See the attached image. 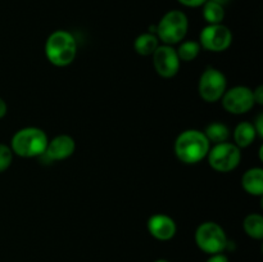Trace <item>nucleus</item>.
Returning a JSON list of instances; mask_svg holds the SVG:
<instances>
[{
    "instance_id": "obj_12",
    "label": "nucleus",
    "mask_w": 263,
    "mask_h": 262,
    "mask_svg": "<svg viewBox=\"0 0 263 262\" xmlns=\"http://www.w3.org/2000/svg\"><path fill=\"white\" fill-rule=\"evenodd\" d=\"M176 230L177 228L174 218H171L167 215H163V213L153 215L148 220V231L153 238L158 239V240H170V239L175 236Z\"/></svg>"
},
{
    "instance_id": "obj_26",
    "label": "nucleus",
    "mask_w": 263,
    "mask_h": 262,
    "mask_svg": "<svg viewBox=\"0 0 263 262\" xmlns=\"http://www.w3.org/2000/svg\"><path fill=\"white\" fill-rule=\"evenodd\" d=\"M211 2L217 3V4H220V5H222V7H225L226 4H229V3H230V0H211Z\"/></svg>"
},
{
    "instance_id": "obj_4",
    "label": "nucleus",
    "mask_w": 263,
    "mask_h": 262,
    "mask_svg": "<svg viewBox=\"0 0 263 262\" xmlns=\"http://www.w3.org/2000/svg\"><path fill=\"white\" fill-rule=\"evenodd\" d=\"M189 21L181 10H170L162 17L156 28L157 38L166 45L180 43L186 36Z\"/></svg>"
},
{
    "instance_id": "obj_20",
    "label": "nucleus",
    "mask_w": 263,
    "mask_h": 262,
    "mask_svg": "<svg viewBox=\"0 0 263 262\" xmlns=\"http://www.w3.org/2000/svg\"><path fill=\"white\" fill-rule=\"evenodd\" d=\"M13 162V152L10 146L0 144V174L7 171Z\"/></svg>"
},
{
    "instance_id": "obj_27",
    "label": "nucleus",
    "mask_w": 263,
    "mask_h": 262,
    "mask_svg": "<svg viewBox=\"0 0 263 262\" xmlns=\"http://www.w3.org/2000/svg\"><path fill=\"white\" fill-rule=\"evenodd\" d=\"M154 262H168V261H167V259H157V261Z\"/></svg>"
},
{
    "instance_id": "obj_22",
    "label": "nucleus",
    "mask_w": 263,
    "mask_h": 262,
    "mask_svg": "<svg viewBox=\"0 0 263 262\" xmlns=\"http://www.w3.org/2000/svg\"><path fill=\"white\" fill-rule=\"evenodd\" d=\"M177 2L181 3L182 5H185V7L198 8V7H202L207 0H177Z\"/></svg>"
},
{
    "instance_id": "obj_25",
    "label": "nucleus",
    "mask_w": 263,
    "mask_h": 262,
    "mask_svg": "<svg viewBox=\"0 0 263 262\" xmlns=\"http://www.w3.org/2000/svg\"><path fill=\"white\" fill-rule=\"evenodd\" d=\"M7 112H8L7 103L4 102V99H2V98H0V120H2L5 115H7Z\"/></svg>"
},
{
    "instance_id": "obj_21",
    "label": "nucleus",
    "mask_w": 263,
    "mask_h": 262,
    "mask_svg": "<svg viewBox=\"0 0 263 262\" xmlns=\"http://www.w3.org/2000/svg\"><path fill=\"white\" fill-rule=\"evenodd\" d=\"M254 128H256V133L259 138H263V115L259 113L256 118V122H254Z\"/></svg>"
},
{
    "instance_id": "obj_17",
    "label": "nucleus",
    "mask_w": 263,
    "mask_h": 262,
    "mask_svg": "<svg viewBox=\"0 0 263 262\" xmlns=\"http://www.w3.org/2000/svg\"><path fill=\"white\" fill-rule=\"evenodd\" d=\"M244 230L251 238L259 239L263 238V217L259 213H251L244 218Z\"/></svg>"
},
{
    "instance_id": "obj_14",
    "label": "nucleus",
    "mask_w": 263,
    "mask_h": 262,
    "mask_svg": "<svg viewBox=\"0 0 263 262\" xmlns=\"http://www.w3.org/2000/svg\"><path fill=\"white\" fill-rule=\"evenodd\" d=\"M257 138L256 128L251 122H240L234 130V140L239 148H247Z\"/></svg>"
},
{
    "instance_id": "obj_8",
    "label": "nucleus",
    "mask_w": 263,
    "mask_h": 262,
    "mask_svg": "<svg viewBox=\"0 0 263 262\" xmlns=\"http://www.w3.org/2000/svg\"><path fill=\"white\" fill-rule=\"evenodd\" d=\"M233 43V33L230 28L222 23L218 25H208L200 32V45L208 51L221 53L229 49Z\"/></svg>"
},
{
    "instance_id": "obj_9",
    "label": "nucleus",
    "mask_w": 263,
    "mask_h": 262,
    "mask_svg": "<svg viewBox=\"0 0 263 262\" xmlns=\"http://www.w3.org/2000/svg\"><path fill=\"white\" fill-rule=\"evenodd\" d=\"M222 105L229 113L233 115H244L254 107L253 90L248 86H235L226 90L222 95Z\"/></svg>"
},
{
    "instance_id": "obj_2",
    "label": "nucleus",
    "mask_w": 263,
    "mask_h": 262,
    "mask_svg": "<svg viewBox=\"0 0 263 262\" xmlns=\"http://www.w3.org/2000/svg\"><path fill=\"white\" fill-rule=\"evenodd\" d=\"M77 54V43L68 31H54L45 43V55L51 64L66 67L74 61Z\"/></svg>"
},
{
    "instance_id": "obj_24",
    "label": "nucleus",
    "mask_w": 263,
    "mask_h": 262,
    "mask_svg": "<svg viewBox=\"0 0 263 262\" xmlns=\"http://www.w3.org/2000/svg\"><path fill=\"white\" fill-rule=\"evenodd\" d=\"M207 262H229V259L225 254L217 253V254H212V256L207 259Z\"/></svg>"
},
{
    "instance_id": "obj_15",
    "label": "nucleus",
    "mask_w": 263,
    "mask_h": 262,
    "mask_svg": "<svg viewBox=\"0 0 263 262\" xmlns=\"http://www.w3.org/2000/svg\"><path fill=\"white\" fill-rule=\"evenodd\" d=\"M159 46V39L154 33H141L134 43L136 53L140 55H153L156 49Z\"/></svg>"
},
{
    "instance_id": "obj_10",
    "label": "nucleus",
    "mask_w": 263,
    "mask_h": 262,
    "mask_svg": "<svg viewBox=\"0 0 263 262\" xmlns=\"http://www.w3.org/2000/svg\"><path fill=\"white\" fill-rule=\"evenodd\" d=\"M180 59L176 49L171 45H161L153 53V64L157 73L164 79H171L176 76L180 69Z\"/></svg>"
},
{
    "instance_id": "obj_6",
    "label": "nucleus",
    "mask_w": 263,
    "mask_h": 262,
    "mask_svg": "<svg viewBox=\"0 0 263 262\" xmlns=\"http://www.w3.org/2000/svg\"><path fill=\"white\" fill-rule=\"evenodd\" d=\"M208 163L217 172H230L239 166L241 152L238 145L233 143L215 144L207 154Z\"/></svg>"
},
{
    "instance_id": "obj_1",
    "label": "nucleus",
    "mask_w": 263,
    "mask_h": 262,
    "mask_svg": "<svg viewBox=\"0 0 263 262\" xmlns=\"http://www.w3.org/2000/svg\"><path fill=\"white\" fill-rule=\"evenodd\" d=\"M211 149V143L204 133L199 130H186L177 136L175 141V153L181 162L194 164L205 158Z\"/></svg>"
},
{
    "instance_id": "obj_5",
    "label": "nucleus",
    "mask_w": 263,
    "mask_h": 262,
    "mask_svg": "<svg viewBox=\"0 0 263 262\" xmlns=\"http://www.w3.org/2000/svg\"><path fill=\"white\" fill-rule=\"evenodd\" d=\"M195 243L198 248L208 254L222 253L229 246L228 236L222 226L212 221H207L198 226L195 231Z\"/></svg>"
},
{
    "instance_id": "obj_7",
    "label": "nucleus",
    "mask_w": 263,
    "mask_h": 262,
    "mask_svg": "<svg viewBox=\"0 0 263 262\" xmlns=\"http://www.w3.org/2000/svg\"><path fill=\"white\" fill-rule=\"evenodd\" d=\"M226 87H228L226 76L213 67H208L198 82V91L200 98L207 103L218 102L228 90Z\"/></svg>"
},
{
    "instance_id": "obj_18",
    "label": "nucleus",
    "mask_w": 263,
    "mask_h": 262,
    "mask_svg": "<svg viewBox=\"0 0 263 262\" xmlns=\"http://www.w3.org/2000/svg\"><path fill=\"white\" fill-rule=\"evenodd\" d=\"M203 17L210 25H218L225 18V9L222 5L207 0L203 4Z\"/></svg>"
},
{
    "instance_id": "obj_13",
    "label": "nucleus",
    "mask_w": 263,
    "mask_h": 262,
    "mask_svg": "<svg viewBox=\"0 0 263 262\" xmlns=\"http://www.w3.org/2000/svg\"><path fill=\"white\" fill-rule=\"evenodd\" d=\"M241 186L248 194L262 197L263 194V170L253 167L246 171L241 177Z\"/></svg>"
},
{
    "instance_id": "obj_11",
    "label": "nucleus",
    "mask_w": 263,
    "mask_h": 262,
    "mask_svg": "<svg viewBox=\"0 0 263 262\" xmlns=\"http://www.w3.org/2000/svg\"><path fill=\"white\" fill-rule=\"evenodd\" d=\"M74 149H76V143L72 136L58 135L48 141L43 156L48 157L50 161H63L73 154Z\"/></svg>"
},
{
    "instance_id": "obj_3",
    "label": "nucleus",
    "mask_w": 263,
    "mask_h": 262,
    "mask_svg": "<svg viewBox=\"0 0 263 262\" xmlns=\"http://www.w3.org/2000/svg\"><path fill=\"white\" fill-rule=\"evenodd\" d=\"M48 136L39 127H25L18 130L10 141V149L23 158L43 156L48 145Z\"/></svg>"
},
{
    "instance_id": "obj_23",
    "label": "nucleus",
    "mask_w": 263,
    "mask_h": 262,
    "mask_svg": "<svg viewBox=\"0 0 263 262\" xmlns=\"http://www.w3.org/2000/svg\"><path fill=\"white\" fill-rule=\"evenodd\" d=\"M253 98H254V103L257 104L262 105L263 104V86L259 85L256 90H253Z\"/></svg>"
},
{
    "instance_id": "obj_16",
    "label": "nucleus",
    "mask_w": 263,
    "mask_h": 262,
    "mask_svg": "<svg viewBox=\"0 0 263 262\" xmlns=\"http://www.w3.org/2000/svg\"><path fill=\"white\" fill-rule=\"evenodd\" d=\"M204 135L210 143L220 144L228 141L229 136H230V130L225 123L212 122L205 127Z\"/></svg>"
},
{
    "instance_id": "obj_19",
    "label": "nucleus",
    "mask_w": 263,
    "mask_h": 262,
    "mask_svg": "<svg viewBox=\"0 0 263 262\" xmlns=\"http://www.w3.org/2000/svg\"><path fill=\"white\" fill-rule=\"evenodd\" d=\"M200 51V44L197 41H184L180 44L176 53L179 59L182 62H192L198 57Z\"/></svg>"
}]
</instances>
